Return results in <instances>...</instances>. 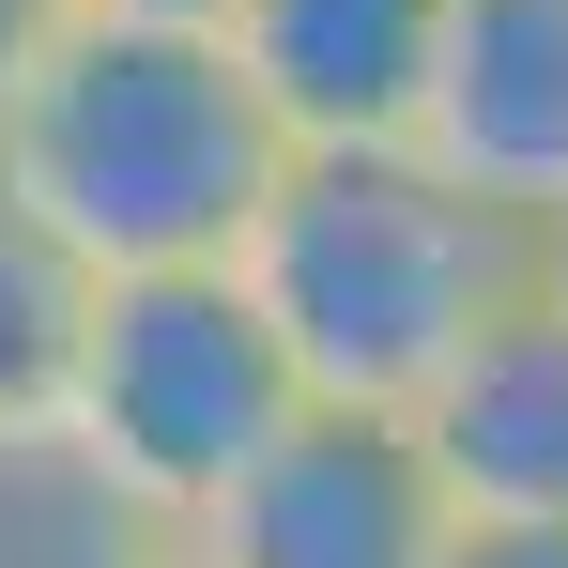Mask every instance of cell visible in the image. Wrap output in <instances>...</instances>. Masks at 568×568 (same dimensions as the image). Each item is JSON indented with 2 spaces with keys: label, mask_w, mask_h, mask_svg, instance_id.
Here are the masks:
<instances>
[{
  "label": "cell",
  "mask_w": 568,
  "mask_h": 568,
  "mask_svg": "<svg viewBox=\"0 0 568 568\" xmlns=\"http://www.w3.org/2000/svg\"><path fill=\"white\" fill-rule=\"evenodd\" d=\"M0 185L78 277L139 262H231L277 185V123L231 78L215 31H139V16H62L47 62L0 93Z\"/></svg>",
  "instance_id": "cell-1"
},
{
  "label": "cell",
  "mask_w": 568,
  "mask_h": 568,
  "mask_svg": "<svg viewBox=\"0 0 568 568\" xmlns=\"http://www.w3.org/2000/svg\"><path fill=\"white\" fill-rule=\"evenodd\" d=\"M231 277L262 292V323H277L307 399L415 415L430 369L523 292V215L446 185L415 139H384V154H277Z\"/></svg>",
  "instance_id": "cell-2"
},
{
  "label": "cell",
  "mask_w": 568,
  "mask_h": 568,
  "mask_svg": "<svg viewBox=\"0 0 568 568\" xmlns=\"http://www.w3.org/2000/svg\"><path fill=\"white\" fill-rule=\"evenodd\" d=\"M47 415L185 538L200 507L307 415V384H292L277 323H262V292L231 277V262H139V277H93Z\"/></svg>",
  "instance_id": "cell-3"
},
{
  "label": "cell",
  "mask_w": 568,
  "mask_h": 568,
  "mask_svg": "<svg viewBox=\"0 0 568 568\" xmlns=\"http://www.w3.org/2000/svg\"><path fill=\"white\" fill-rule=\"evenodd\" d=\"M446 476L415 462V415L307 399L262 462L200 507L170 568H446Z\"/></svg>",
  "instance_id": "cell-4"
},
{
  "label": "cell",
  "mask_w": 568,
  "mask_h": 568,
  "mask_svg": "<svg viewBox=\"0 0 568 568\" xmlns=\"http://www.w3.org/2000/svg\"><path fill=\"white\" fill-rule=\"evenodd\" d=\"M215 47H231V78L262 93L277 154H384V139H415V108H430L446 0H231Z\"/></svg>",
  "instance_id": "cell-5"
},
{
  "label": "cell",
  "mask_w": 568,
  "mask_h": 568,
  "mask_svg": "<svg viewBox=\"0 0 568 568\" xmlns=\"http://www.w3.org/2000/svg\"><path fill=\"white\" fill-rule=\"evenodd\" d=\"M415 154L523 231L554 215L568 200V0H446Z\"/></svg>",
  "instance_id": "cell-6"
},
{
  "label": "cell",
  "mask_w": 568,
  "mask_h": 568,
  "mask_svg": "<svg viewBox=\"0 0 568 568\" xmlns=\"http://www.w3.org/2000/svg\"><path fill=\"white\" fill-rule=\"evenodd\" d=\"M415 462L462 523H568V307L507 292L415 399Z\"/></svg>",
  "instance_id": "cell-7"
},
{
  "label": "cell",
  "mask_w": 568,
  "mask_h": 568,
  "mask_svg": "<svg viewBox=\"0 0 568 568\" xmlns=\"http://www.w3.org/2000/svg\"><path fill=\"white\" fill-rule=\"evenodd\" d=\"M0 568H170V523L62 415H0Z\"/></svg>",
  "instance_id": "cell-8"
},
{
  "label": "cell",
  "mask_w": 568,
  "mask_h": 568,
  "mask_svg": "<svg viewBox=\"0 0 568 568\" xmlns=\"http://www.w3.org/2000/svg\"><path fill=\"white\" fill-rule=\"evenodd\" d=\"M78 307H93V277H78L47 231H31V200L0 185V415H47V399H62Z\"/></svg>",
  "instance_id": "cell-9"
},
{
  "label": "cell",
  "mask_w": 568,
  "mask_h": 568,
  "mask_svg": "<svg viewBox=\"0 0 568 568\" xmlns=\"http://www.w3.org/2000/svg\"><path fill=\"white\" fill-rule=\"evenodd\" d=\"M446 568H568V523H446Z\"/></svg>",
  "instance_id": "cell-10"
},
{
  "label": "cell",
  "mask_w": 568,
  "mask_h": 568,
  "mask_svg": "<svg viewBox=\"0 0 568 568\" xmlns=\"http://www.w3.org/2000/svg\"><path fill=\"white\" fill-rule=\"evenodd\" d=\"M47 31H62V0H0V93L47 62Z\"/></svg>",
  "instance_id": "cell-11"
},
{
  "label": "cell",
  "mask_w": 568,
  "mask_h": 568,
  "mask_svg": "<svg viewBox=\"0 0 568 568\" xmlns=\"http://www.w3.org/2000/svg\"><path fill=\"white\" fill-rule=\"evenodd\" d=\"M523 292H538V307H568V200L523 231Z\"/></svg>",
  "instance_id": "cell-12"
},
{
  "label": "cell",
  "mask_w": 568,
  "mask_h": 568,
  "mask_svg": "<svg viewBox=\"0 0 568 568\" xmlns=\"http://www.w3.org/2000/svg\"><path fill=\"white\" fill-rule=\"evenodd\" d=\"M62 16H139V31H215L231 0H62Z\"/></svg>",
  "instance_id": "cell-13"
}]
</instances>
